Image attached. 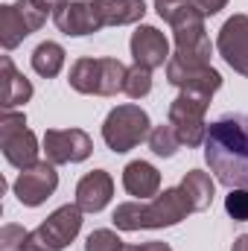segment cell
I'll list each match as a JSON object with an SVG mask.
<instances>
[{
	"label": "cell",
	"mask_w": 248,
	"mask_h": 251,
	"mask_svg": "<svg viewBox=\"0 0 248 251\" xmlns=\"http://www.w3.org/2000/svg\"><path fill=\"white\" fill-rule=\"evenodd\" d=\"M204 161L228 190H248V114H228L207 126Z\"/></svg>",
	"instance_id": "1"
},
{
	"label": "cell",
	"mask_w": 248,
	"mask_h": 251,
	"mask_svg": "<svg viewBox=\"0 0 248 251\" xmlns=\"http://www.w3.org/2000/svg\"><path fill=\"white\" fill-rule=\"evenodd\" d=\"M193 213L187 196L181 187H167L161 190L155 199L149 201H123L114 207V228L117 231H158V228H173L178 222H184Z\"/></svg>",
	"instance_id": "2"
},
{
	"label": "cell",
	"mask_w": 248,
	"mask_h": 251,
	"mask_svg": "<svg viewBox=\"0 0 248 251\" xmlns=\"http://www.w3.org/2000/svg\"><path fill=\"white\" fill-rule=\"evenodd\" d=\"M125 73H128V67L111 56L76 59L70 64L67 82L76 94H85V97H117V94H123Z\"/></svg>",
	"instance_id": "3"
},
{
	"label": "cell",
	"mask_w": 248,
	"mask_h": 251,
	"mask_svg": "<svg viewBox=\"0 0 248 251\" xmlns=\"http://www.w3.org/2000/svg\"><path fill=\"white\" fill-rule=\"evenodd\" d=\"M170 29H173V41H175L173 59L190 64V67H204V64H210L213 44H210L207 29H204V15H201V12H196L190 3H184V6L170 18Z\"/></svg>",
	"instance_id": "4"
},
{
	"label": "cell",
	"mask_w": 248,
	"mask_h": 251,
	"mask_svg": "<svg viewBox=\"0 0 248 251\" xmlns=\"http://www.w3.org/2000/svg\"><path fill=\"white\" fill-rule=\"evenodd\" d=\"M149 131H152L149 114L134 102H123L108 111L102 123V140L114 155H125L134 146H140L143 140H149Z\"/></svg>",
	"instance_id": "5"
},
{
	"label": "cell",
	"mask_w": 248,
	"mask_h": 251,
	"mask_svg": "<svg viewBox=\"0 0 248 251\" xmlns=\"http://www.w3.org/2000/svg\"><path fill=\"white\" fill-rule=\"evenodd\" d=\"M82 216L85 210L73 201L56 207L35 231H29L24 251H64L82 231Z\"/></svg>",
	"instance_id": "6"
},
{
	"label": "cell",
	"mask_w": 248,
	"mask_h": 251,
	"mask_svg": "<svg viewBox=\"0 0 248 251\" xmlns=\"http://www.w3.org/2000/svg\"><path fill=\"white\" fill-rule=\"evenodd\" d=\"M207 108H210V97H201V94H184V91H178V97L170 102L167 123L175 128L181 146H187V149L204 146V137H207L204 114H207Z\"/></svg>",
	"instance_id": "7"
},
{
	"label": "cell",
	"mask_w": 248,
	"mask_h": 251,
	"mask_svg": "<svg viewBox=\"0 0 248 251\" xmlns=\"http://www.w3.org/2000/svg\"><path fill=\"white\" fill-rule=\"evenodd\" d=\"M0 149L3 158L15 170H29L38 164V137L32 128H26V114L24 111H3L0 117Z\"/></svg>",
	"instance_id": "8"
},
{
	"label": "cell",
	"mask_w": 248,
	"mask_h": 251,
	"mask_svg": "<svg viewBox=\"0 0 248 251\" xmlns=\"http://www.w3.org/2000/svg\"><path fill=\"white\" fill-rule=\"evenodd\" d=\"M44 21H47V15L38 12L29 0L0 6V44H3V50L9 53L18 44H24V38L38 32L44 26Z\"/></svg>",
	"instance_id": "9"
},
{
	"label": "cell",
	"mask_w": 248,
	"mask_h": 251,
	"mask_svg": "<svg viewBox=\"0 0 248 251\" xmlns=\"http://www.w3.org/2000/svg\"><path fill=\"white\" fill-rule=\"evenodd\" d=\"M50 164H82L94 152V140L85 128H47L41 137Z\"/></svg>",
	"instance_id": "10"
},
{
	"label": "cell",
	"mask_w": 248,
	"mask_h": 251,
	"mask_svg": "<svg viewBox=\"0 0 248 251\" xmlns=\"http://www.w3.org/2000/svg\"><path fill=\"white\" fill-rule=\"evenodd\" d=\"M59 187V173H56V164L50 161H38L35 167L29 170H21L15 184H12V193L18 196V201L24 207H38L44 204Z\"/></svg>",
	"instance_id": "11"
},
{
	"label": "cell",
	"mask_w": 248,
	"mask_h": 251,
	"mask_svg": "<svg viewBox=\"0 0 248 251\" xmlns=\"http://www.w3.org/2000/svg\"><path fill=\"white\" fill-rule=\"evenodd\" d=\"M216 50L234 73L248 79V15H234L222 24Z\"/></svg>",
	"instance_id": "12"
},
{
	"label": "cell",
	"mask_w": 248,
	"mask_h": 251,
	"mask_svg": "<svg viewBox=\"0 0 248 251\" xmlns=\"http://www.w3.org/2000/svg\"><path fill=\"white\" fill-rule=\"evenodd\" d=\"M167 82L184 94H201V97H210L222 88V73L210 64L204 67H190V64L178 62V59H170L167 62Z\"/></svg>",
	"instance_id": "13"
},
{
	"label": "cell",
	"mask_w": 248,
	"mask_h": 251,
	"mask_svg": "<svg viewBox=\"0 0 248 251\" xmlns=\"http://www.w3.org/2000/svg\"><path fill=\"white\" fill-rule=\"evenodd\" d=\"M128 50H131L134 64H140V67H146V70H158V67H164V64L173 59L167 35H164L158 26H149V24H140V26L131 32Z\"/></svg>",
	"instance_id": "14"
},
{
	"label": "cell",
	"mask_w": 248,
	"mask_h": 251,
	"mask_svg": "<svg viewBox=\"0 0 248 251\" xmlns=\"http://www.w3.org/2000/svg\"><path fill=\"white\" fill-rule=\"evenodd\" d=\"M53 24L59 26V32L70 35V38L94 35V32L102 29V21H99V12H97L94 0H67L53 15Z\"/></svg>",
	"instance_id": "15"
},
{
	"label": "cell",
	"mask_w": 248,
	"mask_h": 251,
	"mask_svg": "<svg viewBox=\"0 0 248 251\" xmlns=\"http://www.w3.org/2000/svg\"><path fill=\"white\" fill-rule=\"evenodd\" d=\"M111 196H114V178H111V173H105V170H94V173L82 176L79 184H76V204H79L85 213H99V210H105L108 201H111Z\"/></svg>",
	"instance_id": "16"
},
{
	"label": "cell",
	"mask_w": 248,
	"mask_h": 251,
	"mask_svg": "<svg viewBox=\"0 0 248 251\" xmlns=\"http://www.w3.org/2000/svg\"><path fill=\"white\" fill-rule=\"evenodd\" d=\"M123 190L137 201H149L161 193V173L149 161H131L123 170Z\"/></svg>",
	"instance_id": "17"
},
{
	"label": "cell",
	"mask_w": 248,
	"mask_h": 251,
	"mask_svg": "<svg viewBox=\"0 0 248 251\" xmlns=\"http://www.w3.org/2000/svg\"><path fill=\"white\" fill-rule=\"evenodd\" d=\"M0 67H3V111H18L35 94L32 82L24 73H18V67L12 64L9 56H0Z\"/></svg>",
	"instance_id": "18"
},
{
	"label": "cell",
	"mask_w": 248,
	"mask_h": 251,
	"mask_svg": "<svg viewBox=\"0 0 248 251\" xmlns=\"http://www.w3.org/2000/svg\"><path fill=\"white\" fill-rule=\"evenodd\" d=\"M102 26H128V24H140L146 15V3L143 0H94Z\"/></svg>",
	"instance_id": "19"
},
{
	"label": "cell",
	"mask_w": 248,
	"mask_h": 251,
	"mask_svg": "<svg viewBox=\"0 0 248 251\" xmlns=\"http://www.w3.org/2000/svg\"><path fill=\"white\" fill-rule=\"evenodd\" d=\"M178 187H181V193L187 196L193 213L207 210L210 201H213V196H216V181H213L210 173H204V170H190V173H184V178H181Z\"/></svg>",
	"instance_id": "20"
},
{
	"label": "cell",
	"mask_w": 248,
	"mask_h": 251,
	"mask_svg": "<svg viewBox=\"0 0 248 251\" xmlns=\"http://www.w3.org/2000/svg\"><path fill=\"white\" fill-rule=\"evenodd\" d=\"M64 62H67V53H64L62 44L56 41H41L35 50H32V70L44 79H53L62 73Z\"/></svg>",
	"instance_id": "21"
},
{
	"label": "cell",
	"mask_w": 248,
	"mask_h": 251,
	"mask_svg": "<svg viewBox=\"0 0 248 251\" xmlns=\"http://www.w3.org/2000/svg\"><path fill=\"white\" fill-rule=\"evenodd\" d=\"M149 149L158 158H173L181 149V140H178V134H175L173 126L161 123V126H152V131H149Z\"/></svg>",
	"instance_id": "22"
},
{
	"label": "cell",
	"mask_w": 248,
	"mask_h": 251,
	"mask_svg": "<svg viewBox=\"0 0 248 251\" xmlns=\"http://www.w3.org/2000/svg\"><path fill=\"white\" fill-rule=\"evenodd\" d=\"M149 91H152V70H146L140 64H131L128 73H125L123 94L128 100H143V97H149Z\"/></svg>",
	"instance_id": "23"
},
{
	"label": "cell",
	"mask_w": 248,
	"mask_h": 251,
	"mask_svg": "<svg viewBox=\"0 0 248 251\" xmlns=\"http://www.w3.org/2000/svg\"><path fill=\"white\" fill-rule=\"evenodd\" d=\"M123 249H125V243L120 240V234L111 231V228H97L85 240V251H123Z\"/></svg>",
	"instance_id": "24"
},
{
	"label": "cell",
	"mask_w": 248,
	"mask_h": 251,
	"mask_svg": "<svg viewBox=\"0 0 248 251\" xmlns=\"http://www.w3.org/2000/svg\"><path fill=\"white\" fill-rule=\"evenodd\" d=\"M225 210L234 222H248V190H228L225 196Z\"/></svg>",
	"instance_id": "25"
},
{
	"label": "cell",
	"mask_w": 248,
	"mask_h": 251,
	"mask_svg": "<svg viewBox=\"0 0 248 251\" xmlns=\"http://www.w3.org/2000/svg\"><path fill=\"white\" fill-rule=\"evenodd\" d=\"M26 237H29V231H24L15 222H6L0 228V251H24Z\"/></svg>",
	"instance_id": "26"
},
{
	"label": "cell",
	"mask_w": 248,
	"mask_h": 251,
	"mask_svg": "<svg viewBox=\"0 0 248 251\" xmlns=\"http://www.w3.org/2000/svg\"><path fill=\"white\" fill-rule=\"evenodd\" d=\"M196 12H201L204 18H213V15H219L225 6H228V0H187Z\"/></svg>",
	"instance_id": "27"
},
{
	"label": "cell",
	"mask_w": 248,
	"mask_h": 251,
	"mask_svg": "<svg viewBox=\"0 0 248 251\" xmlns=\"http://www.w3.org/2000/svg\"><path fill=\"white\" fill-rule=\"evenodd\" d=\"M184 3H187V0H155V12H158V15L170 24V18H173V15H175Z\"/></svg>",
	"instance_id": "28"
},
{
	"label": "cell",
	"mask_w": 248,
	"mask_h": 251,
	"mask_svg": "<svg viewBox=\"0 0 248 251\" xmlns=\"http://www.w3.org/2000/svg\"><path fill=\"white\" fill-rule=\"evenodd\" d=\"M29 3H32V6H35L38 12H44V15H50V12L56 15V12L62 9V6L67 3V0H29Z\"/></svg>",
	"instance_id": "29"
},
{
	"label": "cell",
	"mask_w": 248,
	"mask_h": 251,
	"mask_svg": "<svg viewBox=\"0 0 248 251\" xmlns=\"http://www.w3.org/2000/svg\"><path fill=\"white\" fill-rule=\"evenodd\" d=\"M123 251H173V246L161 243V240H152V243H143V246H125Z\"/></svg>",
	"instance_id": "30"
},
{
	"label": "cell",
	"mask_w": 248,
	"mask_h": 251,
	"mask_svg": "<svg viewBox=\"0 0 248 251\" xmlns=\"http://www.w3.org/2000/svg\"><path fill=\"white\" fill-rule=\"evenodd\" d=\"M231 251H248V234H240V237L234 240V246H231Z\"/></svg>",
	"instance_id": "31"
}]
</instances>
